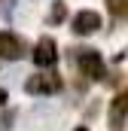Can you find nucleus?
I'll return each mask as SVG.
<instances>
[{
  "label": "nucleus",
  "mask_w": 128,
  "mask_h": 131,
  "mask_svg": "<svg viewBox=\"0 0 128 131\" xmlns=\"http://www.w3.org/2000/svg\"><path fill=\"white\" fill-rule=\"evenodd\" d=\"M76 55V67L82 70V76H89V79H101L104 76V61H101V55H98L95 49H73Z\"/></svg>",
  "instance_id": "nucleus-1"
},
{
  "label": "nucleus",
  "mask_w": 128,
  "mask_h": 131,
  "mask_svg": "<svg viewBox=\"0 0 128 131\" xmlns=\"http://www.w3.org/2000/svg\"><path fill=\"white\" fill-rule=\"evenodd\" d=\"M58 89H61V79L55 73H37L25 82V92H31V95H52Z\"/></svg>",
  "instance_id": "nucleus-2"
},
{
  "label": "nucleus",
  "mask_w": 128,
  "mask_h": 131,
  "mask_svg": "<svg viewBox=\"0 0 128 131\" xmlns=\"http://www.w3.org/2000/svg\"><path fill=\"white\" fill-rule=\"evenodd\" d=\"M98 28H101V15L92 12V9H82V12H76V15H73V34L89 37V34H95Z\"/></svg>",
  "instance_id": "nucleus-3"
},
{
  "label": "nucleus",
  "mask_w": 128,
  "mask_h": 131,
  "mask_svg": "<svg viewBox=\"0 0 128 131\" xmlns=\"http://www.w3.org/2000/svg\"><path fill=\"white\" fill-rule=\"evenodd\" d=\"M22 55H25V43H22V37L3 31V34H0V58L15 61V58H22Z\"/></svg>",
  "instance_id": "nucleus-4"
},
{
  "label": "nucleus",
  "mask_w": 128,
  "mask_h": 131,
  "mask_svg": "<svg viewBox=\"0 0 128 131\" xmlns=\"http://www.w3.org/2000/svg\"><path fill=\"white\" fill-rule=\"evenodd\" d=\"M55 58H58V52H55V40H52V37H43V40L37 43V49H34V61H37L40 67H52Z\"/></svg>",
  "instance_id": "nucleus-5"
},
{
  "label": "nucleus",
  "mask_w": 128,
  "mask_h": 131,
  "mask_svg": "<svg viewBox=\"0 0 128 131\" xmlns=\"http://www.w3.org/2000/svg\"><path fill=\"white\" fill-rule=\"evenodd\" d=\"M107 9L116 18H128V0H107Z\"/></svg>",
  "instance_id": "nucleus-6"
},
{
  "label": "nucleus",
  "mask_w": 128,
  "mask_h": 131,
  "mask_svg": "<svg viewBox=\"0 0 128 131\" xmlns=\"http://www.w3.org/2000/svg\"><path fill=\"white\" fill-rule=\"evenodd\" d=\"M113 104H116V107H119L122 113H128V89H125V92H122V95H119L116 101H113Z\"/></svg>",
  "instance_id": "nucleus-7"
},
{
  "label": "nucleus",
  "mask_w": 128,
  "mask_h": 131,
  "mask_svg": "<svg viewBox=\"0 0 128 131\" xmlns=\"http://www.w3.org/2000/svg\"><path fill=\"white\" fill-rule=\"evenodd\" d=\"M64 18V3H55V9H52V21H61Z\"/></svg>",
  "instance_id": "nucleus-8"
},
{
  "label": "nucleus",
  "mask_w": 128,
  "mask_h": 131,
  "mask_svg": "<svg viewBox=\"0 0 128 131\" xmlns=\"http://www.w3.org/2000/svg\"><path fill=\"white\" fill-rule=\"evenodd\" d=\"M3 104H6V92L0 89V107H3Z\"/></svg>",
  "instance_id": "nucleus-9"
},
{
  "label": "nucleus",
  "mask_w": 128,
  "mask_h": 131,
  "mask_svg": "<svg viewBox=\"0 0 128 131\" xmlns=\"http://www.w3.org/2000/svg\"><path fill=\"white\" fill-rule=\"evenodd\" d=\"M76 131H89V128H76Z\"/></svg>",
  "instance_id": "nucleus-10"
}]
</instances>
